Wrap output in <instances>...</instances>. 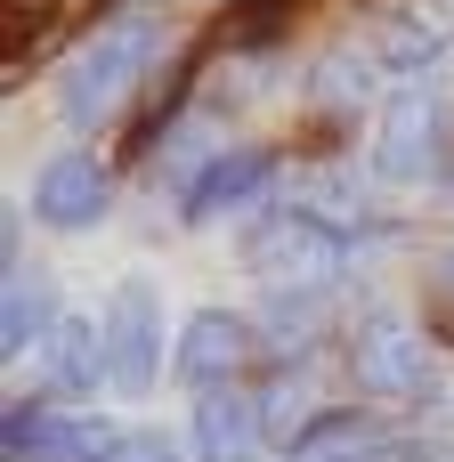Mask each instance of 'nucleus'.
Listing matches in <instances>:
<instances>
[{
  "instance_id": "nucleus-1",
  "label": "nucleus",
  "mask_w": 454,
  "mask_h": 462,
  "mask_svg": "<svg viewBox=\"0 0 454 462\" xmlns=\"http://www.w3.org/2000/svg\"><path fill=\"white\" fill-rule=\"evenodd\" d=\"M154 57H162V24H154V16H122V24H106V32H89V41L65 57V73H57V114H65L73 130L114 122V114L130 106V89L154 73Z\"/></svg>"
},
{
  "instance_id": "nucleus-2",
  "label": "nucleus",
  "mask_w": 454,
  "mask_h": 462,
  "mask_svg": "<svg viewBox=\"0 0 454 462\" xmlns=\"http://www.w3.org/2000/svg\"><path fill=\"white\" fill-rule=\"evenodd\" d=\"M374 244V227L357 211H325V203H284L252 227V268L276 284H333L341 268H357V252Z\"/></svg>"
},
{
  "instance_id": "nucleus-3",
  "label": "nucleus",
  "mask_w": 454,
  "mask_h": 462,
  "mask_svg": "<svg viewBox=\"0 0 454 462\" xmlns=\"http://www.w3.org/2000/svg\"><path fill=\"white\" fill-rule=\"evenodd\" d=\"M454 114H447V89L439 81H406L382 97V130H374V179L382 187H431L447 179V154H454Z\"/></svg>"
},
{
  "instance_id": "nucleus-4",
  "label": "nucleus",
  "mask_w": 454,
  "mask_h": 462,
  "mask_svg": "<svg viewBox=\"0 0 454 462\" xmlns=\"http://www.w3.org/2000/svg\"><path fill=\"white\" fill-rule=\"evenodd\" d=\"M349 374H357V390H366L374 406H431V398L447 390L431 341H422L406 317H366V325L349 333Z\"/></svg>"
},
{
  "instance_id": "nucleus-5",
  "label": "nucleus",
  "mask_w": 454,
  "mask_h": 462,
  "mask_svg": "<svg viewBox=\"0 0 454 462\" xmlns=\"http://www.w3.org/2000/svg\"><path fill=\"white\" fill-rule=\"evenodd\" d=\"M171 349H179V333L162 325V292H154V276H122V284H114V300H106V357H114V390H122V398H146V390L162 382Z\"/></svg>"
},
{
  "instance_id": "nucleus-6",
  "label": "nucleus",
  "mask_w": 454,
  "mask_h": 462,
  "mask_svg": "<svg viewBox=\"0 0 454 462\" xmlns=\"http://www.w3.org/2000/svg\"><path fill=\"white\" fill-rule=\"evenodd\" d=\"M268 333L260 317H236V309H195L179 325V349H171V374L203 398V390H244V374L260 365Z\"/></svg>"
},
{
  "instance_id": "nucleus-7",
  "label": "nucleus",
  "mask_w": 454,
  "mask_h": 462,
  "mask_svg": "<svg viewBox=\"0 0 454 462\" xmlns=\"http://www.w3.org/2000/svg\"><path fill=\"white\" fill-rule=\"evenodd\" d=\"M122 439H130L122 422L89 406H57V398H24L8 414V462H114Z\"/></svg>"
},
{
  "instance_id": "nucleus-8",
  "label": "nucleus",
  "mask_w": 454,
  "mask_h": 462,
  "mask_svg": "<svg viewBox=\"0 0 454 462\" xmlns=\"http://www.w3.org/2000/svg\"><path fill=\"white\" fill-rule=\"evenodd\" d=\"M24 211H32L41 227H57V236H89V227L114 211V171H106L89 146H57V154L32 171Z\"/></svg>"
},
{
  "instance_id": "nucleus-9",
  "label": "nucleus",
  "mask_w": 454,
  "mask_h": 462,
  "mask_svg": "<svg viewBox=\"0 0 454 462\" xmlns=\"http://www.w3.org/2000/svg\"><path fill=\"white\" fill-rule=\"evenodd\" d=\"M414 455L422 447H406L382 406H325L284 439V462H414Z\"/></svg>"
},
{
  "instance_id": "nucleus-10",
  "label": "nucleus",
  "mask_w": 454,
  "mask_h": 462,
  "mask_svg": "<svg viewBox=\"0 0 454 462\" xmlns=\"http://www.w3.org/2000/svg\"><path fill=\"white\" fill-rule=\"evenodd\" d=\"M268 406L252 390H203L187 406V462H268Z\"/></svg>"
},
{
  "instance_id": "nucleus-11",
  "label": "nucleus",
  "mask_w": 454,
  "mask_h": 462,
  "mask_svg": "<svg viewBox=\"0 0 454 462\" xmlns=\"http://www.w3.org/2000/svg\"><path fill=\"white\" fill-rule=\"evenodd\" d=\"M97 390H114V357H106V317H65L49 341H41V398H97Z\"/></svg>"
},
{
  "instance_id": "nucleus-12",
  "label": "nucleus",
  "mask_w": 454,
  "mask_h": 462,
  "mask_svg": "<svg viewBox=\"0 0 454 462\" xmlns=\"http://www.w3.org/2000/svg\"><path fill=\"white\" fill-rule=\"evenodd\" d=\"M268 179H276V154H268V146H219V154H203V162L187 171V219H227V211H244Z\"/></svg>"
},
{
  "instance_id": "nucleus-13",
  "label": "nucleus",
  "mask_w": 454,
  "mask_h": 462,
  "mask_svg": "<svg viewBox=\"0 0 454 462\" xmlns=\"http://www.w3.org/2000/svg\"><path fill=\"white\" fill-rule=\"evenodd\" d=\"M65 325V309H57V284H49V268H8V284H0V349L8 357H41V341Z\"/></svg>"
},
{
  "instance_id": "nucleus-14",
  "label": "nucleus",
  "mask_w": 454,
  "mask_h": 462,
  "mask_svg": "<svg viewBox=\"0 0 454 462\" xmlns=\"http://www.w3.org/2000/svg\"><path fill=\"white\" fill-rule=\"evenodd\" d=\"M366 57H374V73L390 81V89H406V81H431V65L447 57V24H431V16H382L374 24V41H366Z\"/></svg>"
},
{
  "instance_id": "nucleus-15",
  "label": "nucleus",
  "mask_w": 454,
  "mask_h": 462,
  "mask_svg": "<svg viewBox=\"0 0 454 462\" xmlns=\"http://www.w3.org/2000/svg\"><path fill=\"white\" fill-rule=\"evenodd\" d=\"M114 462H187V455H179V439H171V430H130Z\"/></svg>"
},
{
  "instance_id": "nucleus-16",
  "label": "nucleus",
  "mask_w": 454,
  "mask_h": 462,
  "mask_svg": "<svg viewBox=\"0 0 454 462\" xmlns=\"http://www.w3.org/2000/svg\"><path fill=\"white\" fill-rule=\"evenodd\" d=\"M439 300H447V309H454V244H447V252H439Z\"/></svg>"
}]
</instances>
